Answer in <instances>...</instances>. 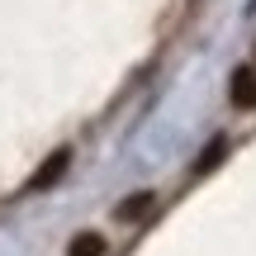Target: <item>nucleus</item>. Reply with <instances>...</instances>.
I'll use <instances>...</instances> for the list:
<instances>
[{"label":"nucleus","mask_w":256,"mask_h":256,"mask_svg":"<svg viewBox=\"0 0 256 256\" xmlns=\"http://www.w3.org/2000/svg\"><path fill=\"white\" fill-rule=\"evenodd\" d=\"M66 162H72V152H66V147H57V152L48 156L34 176H28V190H48V185H57V180L66 176Z\"/></svg>","instance_id":"nucleus-1"},{"label":"nucleus","mask_w":256,"mask_h":256,"mask_svg":"<svg viewBox=\"0 0 256 256\" xmlns=\"http://www.w3.org/2000/svg\"><path fill=\"white\" fill-rule=\"evenodd\" d=\"M228 100L238 104V110H252L256 104V76L242 66V72H232V86H228Z\"/></svg>","instance_id":"nucleus-2"},{"label":"nucleus","mask_w":256,"mask_h":256,"mask_svg":"<svg viewBox=\"0 0 256 256\" xmlns=\"http://www.w3.org/2000/svg\"><path fill=\"white\" fill-rule=\"evenodd\" d=\"M66 256H104V238L100 232H76L66 242Z\"/></svg>","instance_id":"nucleus-3"},{"label":"nucleus","mask_w":256,"mask_h":256,"mask_svg":"<svg viewBox=\"0 0 256 256\" xmlns=\"http://www.w3.org/2000/svg\"><path fill=\"white\" fill-rule=\"evenodd\" d=\"M147 209H152V194H147V190H138L133 200H124V204H119V218H124V223H133V218H142Z\"/></svg>","instance_id":"nucleus-4"},{"label":"nucleus","mask_w":256,"mask_h":256,"mask_svg":"<svg viewBox=\"0 0 256 256\" xmlns=\"http://www.w3.org/2000/svg\"><path fill=\"white\" fill-rule=\"evenodd\" d=\"M218 156H223V142H214L209 152L200 156V166H194V171H209V166H218Z\"/></svg>","instance_id":"nucleus-5"}]
</instances>
